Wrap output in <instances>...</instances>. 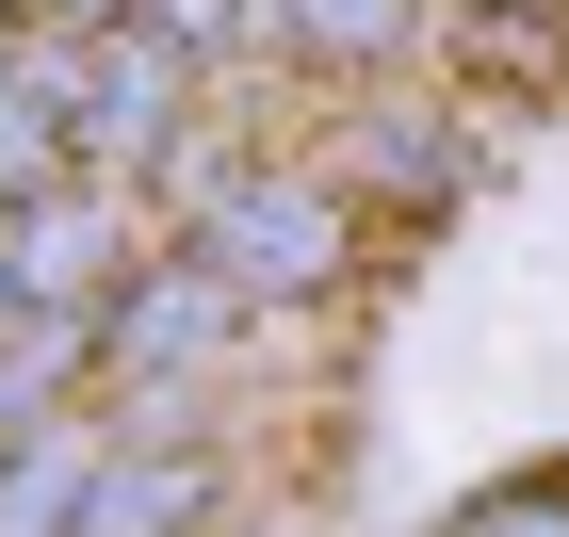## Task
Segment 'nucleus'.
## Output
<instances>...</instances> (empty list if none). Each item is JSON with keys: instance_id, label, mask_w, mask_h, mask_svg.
Returning a JSON list of instances; mask_svg holds the SVG:
<instances>
[{"instance_id": "9b49d317", "label": "nucleus", "mask_w": 569, "mask_h": 537, "mask_svg": "<svg viewBox=\"0 0 569 537\" xmlns=\"http://www.w3.org/2000/svg\"><path fill=\"white\" fill-rule=\"evenodd\" d=\"M49 33H114V17H131V0H33Z\"/></svg>"}, {"instance_id": "7ed1b4c3", "label": "nucleus", "mask_w": 569, "mask_h": 537, "mask_svg": "<svg viewBox=\"0 0 569 537\" xmlns=\"http://www.w3.org/2000/svg\"><path fill=\"white\" fill-rule=\"evenodd\" d=\"M0 277H17V310H114V277H131V212L98 196V179H49L0 212Z\"/></svg>"}, {"instance_id": "f257e3e1", "label": "nucleus", "mask_w": 569, "mask_h": 537, "mask_svg": "<svg viewBox=\"0 0 569 537\" xmlns=\"http://www.w3.org/2000/svg\"><path fill=\"white\" fill-rule=\"evenodd\" d=\"M179 245H196L244 310H309V294H342L358 212L326 179H277V163H179Z\"/></svg>"}, {"instance_id": "39448f33", "label": "nucleus", "mask_w": 569, "mask_h": 537, "mask_svg": "<svg viewBox=\"0 0 569 537\" xmlns=\"http://www.w3.org/2000/svg\"><path fill=\"white\" fill-rule=\"evenodd\" d=\"M98 424H66V407H49V424H17V456H0V537H66L82 521V489H98Z\"/></svg>"}, {"instance_id": "ddd939ff", "label": "nucleus", "mask_w": 569, "mask_h": 537, "mask_svg": "<svg viewBox=\"0 0 569 537\" xmlns=\"http://www.w3.org/2000/svg\"><path fill=\"white\" fill-rule=\"evenodd\" d=\"M0 342H17V277H0Z\"/></svg>"}, {"instance_id": "1a4fd4ad", "label": "nucleus", "mask_w": 569, "mask_h": 537, "mask_svg": "<svg viewBox=\"0 0 569 537\" xmlns=\"http://www.w3.org/2000/svg\"><path fill=\"white\" fill-rule=\"evenodd\" d=\"M342 163L375 179V196H456V163H472V147L439 131V115H375V131H358Z\"/></svg>"}, {"instance_id": "20e7f679", "label": "nucleus", "mask_w": 569, "mask_h": 537, "mask_svg": "<svg viewBox=\"0 0 569 537\" xmlns=\"http://www.w3.org/2000/svg\"><path fill=\"white\" fill-rule=\"evenodd\" d=\"M228 326H244V294H228V277L179 245V261H131V277H114V310H98V358H114V375H196Z\"/></svg>"}, {"instance_id": "0eeeda50", "label": "nucleus", "mask_w": 569, "mask_h": 537, "mask_svg": "<svg viewBox=\"0 0 569 537\" xmlns=\"http://www.w3.org/2000/svg\"><path fill=\"white\" fill-rule=\"evenodd\" d=\"M49 179H66V82H49V49H17L0 66V212L49 196Z\"/></svg>"}, {"instance_id": "4468645a", "label": "nucleus", "mask_w": 569, "mask_h": 537, "mask_svg": "<svg viewBox=\"0 0 569 537\" xmlns=\"http://www.w3.org/2000/svg\"><path fill=\"white\" fill-rule=\"evenodd\" d=\"M472 17H521V0H472Z\"/></svg>"}, {"instance_id": "9d476101", "label": "nucleus", "mask_w": 569, "mask_h": 537, "mask_svg": "<svg viewBox=\"0 0 569 537\" xmlns=\"http://www.w3.org/2000/svg\"><path fill=\"white\" fill-rule=\"evenodd\" d=\"M163 49H228V33H261V0H131Z\"/></svg>"}, {"instance_id": "423d86ee", "label": "nucleus", "mask_w": 569, "mask_h": 537, "mask_svg": "<svg viewBox=\"0 0 569 537\" xmlns=\"http://www.w3.org/2000/svg\"><path fill=\"white\" fill-rule=\"evenodd\" d=\"M196 505H212V473H196V456H131V440H114V456H98V489H82V521H66V537H196Z\"/></svg>"}, {"instance_id": "f8f14e48", "label": "nucleus", "mask_w": 569, "mask_h": 537, "mask_svg": "<svg viewBox=\"0 0 569 537\" xmlns=\"http://www.w3.org/2000/svg\"><path fill=\"white\" fill-rule=\"evenodd\" d=\"M472 537H569V521H553V505H488Z\"/></svg>"}, {"instance_id": "6e6552de", "label": "nucleus", "mask_w": 569, "mask_h": 537, "mask_svg": "<svg viewBox=\"0 0 569 537\" xmlns=\"http://www.w3.org/2000/svg\"><path fill=\"white\" fill-rule=\"evenodd\" d=\"M407 17H423V0H261V33L309 49V66H391Z\"/></svg>"}, {"instance_id": "f03ea898", "label": "nucleus", "mask_w": 569, "mask_h": 537, "mask_svg": "<svg viewBox=\"0 0 569 537\" xmlns=\"http://www.w3.org/2000/svg\"><path fill=\"white\" fill-rule=\"evenodd\" d=\"M179 66H196V49H163L147 17H114V33H49L66 147H82L98 179H114V163H163V147H179Z\"/></svg>"}]
</instances>
